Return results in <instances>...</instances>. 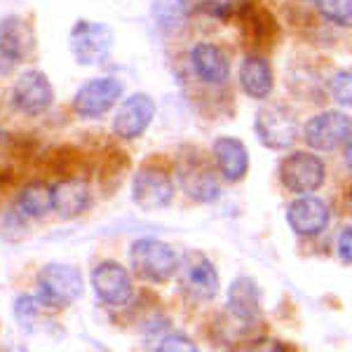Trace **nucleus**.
Returning a JSON list of instances; mask_svg holds the SVG:
<instances>
[{
  "instance_id": "f3484780",
  "label": "nucleus",
  "mask_w": 352,
  "mask_h": 352,
  "mask_svg": "<svg viewBox=\"0 0 352 352\" xmlns=\"http://www.w3.org/2000/svg\"><path fill=\"white\" fill-rule=\"evenodd\" d=\"M190 64L197 78L209 85H221L230 76V61L223 50L214 43H197L190 50Z\"/></svg>"
},
{
  "instance_id": "6e6552de",
  "label": "nucleus",
  "mask_w": 352,
  "mask_h": 352,
  "mask_svg": "<svg viewBox=\"0 0 352 352\" xmlns=\"http://www.w3.org/2000/svg\"><path fill=\"white\" fill-rule=\"evenodd\" d=\"M132 200L144 212H155V209L167 207L174 200L172 176L162 167H153V164L141 167L132 181Z\"/></svg>"
},
{
  "instance_id": "2eb2a0df",
  "label": "nucleus",
  "mask_w": 352,
  "mask_h": 352,
  "mask_svg": "<svg viewBox=\"0 0 352 352\" xmlns=\"http://www.w3.org/2000/svg\"><path fill=\"white\" fill-rule=\"evenodd\" d=\"M36 47V33L24 16H5L0 19V56L14 61L26 59Z\"/></svg>"
},
{
  "instance_id": "393cba45",
  "label": "nucleus",
  "mask_w": 352,
  "mask_h": 352,
  "mask_svg": "<svg viewBox=\"0 0 352 352\" xmlns=\"http://www.w3.org/2000/svg\"><path fill=\"white\" fill-rule=\"evenodd\" d=\"M155 352H200L186 333H169L160 340Z\"/></svg>"
},
{
  "instance_id": "dca6fc26",
  "label": "nucleus",
  "mask_w": 352,
  "mask_h": 352,
  "mask_svg": "<svg viewBox=\"0 0 352 352\" xmlns=\"http://www.w3.org/2000/svg\"><path fill=\"white\" fill-rule=\"evenodd\" d=\"M92 190L82 179H64L52 186V209L61 219H76L87 212Z\"/></svg>"
},
{
  "instance_id": "b1692460",
  "label": "nucleus",
  "mask_w": 352,
  "mask_h": 352,
  "mask_svg": "<svg viewBox=\"0 0 352 352\" xmlns=\"http://www.w3.org/2000/svg\"><path fill=\"white\" fill-rule=\"evenodd\" d=\"M331 92H333V96H336V101H340L343 106H350L352 109V73L350 71H340L333 76Z\"/></svg>"
},
{
  "instance_id": "c756f323",
  "label": "nucleus",
  "mask_w": 352,
  "mask_h": 352,
  "mask_svg": "<svg viewBox=\"0 0 352 352\" xmlns=\"http://www.w3.org/2000/svg\"><path fill=\"white\" fill-rule=\"evenodd\" d=\"M348 202H350V207H352V186H350V190H348Z\"/></svg>"
},
{
  "instance_id": "f8f14e48",
  "label": "nucleus",
  "mask_w": 352,
  "mask_h": 352,
  "mask_svg": "<svg viewBox=\"0 0 352 352\" xmlns=\"http://www.w3.org/2000/svg\"><path fill=\"white\" fill-rule=\"evenodd\" d=\"M92 287L99 300H104L106 305H113V308L129 303L134 296L132 277L118 261H101L96 265L92 270Z\"/></svg>"
},
{
  "instance_id": "423d86ee",
  "label": "nucleus",
  "mask_w": 352,
  "mask_h": 352,
  "mask_svg": "<svg viewBox=\"0 0 352 352\" xmlns=\"http://www.w3.org/2000/svg\"><path fill=\"white\" fill-rule=\"evenodd\" d=\"M124 92V85L118 78H94V80L85 82L73 96V109L80 118L96 120V118L106 116L113 106L120 101Z\"/></svg>"
},
{
  "instance_id": "f03ea898",
  "label": "nucleus",
  "mask_w": 352,
  "mask_h": 352,
  "mask_svg": "<svg viewBox=\"0 0 352 352\" xmlns=\"http://www.w3.org/2000/svg\"><path fill=\"white\" fill-rule=\"evenodd\" d=\"M82 294V275L76 265L47 263L38 272V300L50 308H66Z\"/></svg>"
},
{
  "instance_id": "5701e85b",
  "label": "nucleus",
  "mask_w": 352,
  "mask_h": 352,
  "mask_svg": "<svg viewBox=\"0 0 352 352\" xmlns=\"http://www.w3.org/2000/svg\"><path fill=\"white\" fill-rule=\"evenodd\" d=\"M195 5L204 14L217 16V19H228V16L237 10L240 0H195Z\"/></svg>"
},
{
  "instance_id": "412c9836",
  "label": "nucleus",
  "mask_w": 352,
  "mask_h": 352,
  "mask_svg": "<svg viewBox=\"0 0 352 352\" xmlns=\"http://www.w3.org/2000/svg\"><path fill=\"white\" fill-rule=\"evenodd\" d=\"M19 212L26 217L41 219L47 212H52V186L43 181H33L19 192Z\"/></svg>"
},
{
  "instance_id": "f257e3e1",
  "label": "nucleus",
  "mask_w": 352,
  "mask_h": 352,
  "mask_svg": "<svg viewBox=\"0 0 352 352\" xmlns=\"http://www.w3.org/2000/svg\"><path fill=\"white\" fill-rule=\"evenodd\" d=\"M129 265L141 280L162 285L179 272V254L167 242L141 237L129 247Z\"/></svg>"
},
{
  "instance_id": "20e7f679",
  "label": "nucleus",
  "mask_w": 352,
  "mask_h": 352,
  "mask_svg": "<svg viewBox=\"0 0 352 352\" xmlns=\"http://www.w3.org/2000/svg\"><path fill=\"white\" fill-rule=\"evenodd\" d=\"M254 129H256L258 141L265 148L272 151H285L296 141L298 124L294 113L282 104H268L256 113L254 120Z\"/></svg>"
},
{
  "instance_id": "0eeeda50",
  "label": "nucleus",
  "mask_w": 352,
  "mask_h": 352,
  "mask_svg": "<svg viewBox=\"0 0 352 352\" xmlns=\"http://www.w3.org/2000/svg\"><path fill=\"white\" fill-rule=\"evenodd\" d=\"M54 101V89L50 78L38 68H28L14 80L12 87V104L19 113H24L28 118L43 116L45 111L52 106Z\"/></svg>"
},
{
  "instance_id": "4be33fe9",
  "label": "nucleus",
  "mask_w": 352,
  "mask_h": 352,
  "mask_svg": "<svg viewBox=\"0 0 352 352\" xmlns=\"http://www.w3.org/2000/svg\"><path fill=\"white\" fill-rule=\"evenodd\" d=\"M320 14L338 26H352V0H315Z\"/></svg>"
},
{
  "instance_id": "c85d7f7f",
  "label": "nucleus",
  "mask_w": 352,
  "mask_h": 352,
  "mask_svg": "<svg viewBox=\"0 0 352 352\" xmlns=\"http://www.w3.org/2000/svg\"><path fill=\"white\" fill-rule=\"evenodd\" d=\"M345 164L352 169V141L348 144V148H345Z\"/></svg>"
},
{
  "instance_id": "7ed1b4c3",
  "label": "nucleus",
  "mask_w": 352,
  "mask_h": 352,
  "mask_svg": "<svg viewBox=\"0 0 352 352\" xmlns=\"http://www.w3.org/2000/svg\"><path fill=\"white\" fill-rule=\"evenodd\" d=\"M68 45H71V54L76 56L78 64L82 66L101 64L111 54L113 31L106 24H101V21L80 19L73 26Z\"/></svg>"
},
{
  "instance_id": "cd10ccee",
  "label": "nucleus",
  "mask_w": 352,
  "mask_h": 352,
  "mask_svg": "<svg viewBox=\"0 0 352 352\" xmlns=\"http://www.w3.org/2000/svg\"><path fill=\"white\" fill-rule=\"evenodd\" d=\"M338 256L345 263H352V228H345L338 237Z\"/></svg>"
},
{
  "instance_id": "a878e982",
  "label": "nucleus",
  "mask_w": 352,
  "mask_h": 352,
  "mask_svg": "<svg viewBox=\"0 0 352 352\" xmlns=\"http://www.w3.org/2000/svg\"><path fill=\"white\" fill-rule=\"evenodd\" d=\"M38 303H41V300H36L31 296H21L16 300L14 315H16V320H19V324H26V327L31 324V320L38 315Z\"/></svg>"
},
{
  "instance_id": "9b49d317",
  "label": "nucleus",
  "mask_w": 352,
  "mask_h": 352,
  "mask_svg": "<svg viewBox=\"0 0 352 352\" xmlns=\"http://www.w3.org/2000/svg\"><path fill=\"white\" fill-rule=\"evenodd\" d=\"M303 134H305V141H308L310 148L333 151L350 139L352 122L345 113L324 111V113H320V116L310 118V120L305 122Z\"/></svg>"
},
{
  "instance_id": "ddd939ff",
  "label": "nucleus",
  "mask_w": 352,
  "mask_h": 352,
  "mask_svg": "<svg viewBox=\"0 0 352 352\" xmlns=\"http://www.w3.org/2000/svg\"><path fill=\"white\" fill-rule=\"evenodd\" d=\"M179 181L188 197L197 202H214L221 195L219 179L214 169L200 155H186L179 160Z\"/></svg>"
},
{
  "instance_id": "9d476101",
  "label": "nucleus",
  "mask_w": 352,
  "mask_h": 352,
  "mask_svg": "<svg viewBox=\"0 0 352 352\" xmlns=\"http://www.w3.org/2000/svg\"><path fill=\"white\" fill-rule=\"evenodd\" d=\"M181 287L195 300H212L219 294V272L204 254H186L179 261Z\"/></svg>"
},
{
  "instance_id": "a211bd4d",
  "label": "nucleus",
  "mask_w": 352,
  "mask_h": 352,
  "mask_svg": "<svg viewBox=\"0 0 352 352\" xmlns=\"http://www.w3.org/2000/svg\"><path fill=\"white\" fill-rule=\"evenodd\" d=\"M214 162L226 181H242L249 172L247 146L235 136H219L214 141Z\"/></svg>"
},
{
  "instance_id": "39448f33",
  "label": "nucleus",
  "mask_w": 352,
  "mask_h": 352,
  "mask_svg": "<svg viewBox=\"0 0 352 352\" xmlns=\"http://www.w3.org/2000/svg\"><path fill=\"white\" fill-rule=\"evenodd\" d=\"M280 181L287 190L310 195L324 184V162L312 153L296 151L280 162Z\"/></svg>"
},
{
  "instance_id": "6ab92c4d",
  "label": "nucleus",
  "mask_w": 352,
  "mask_h": 352,
  "mask_svg": "<svg viewBox=\"0 0 352 352\" xmlns=\"http://www.w3.org/2000/svg\"><path fill=\"white\" fill-rule=\"evenodd\" d=\"M228 310L237 320L254 322L261 312V292L258 285L247 275H240L230 282L228 289Z\"/></svg>"
},
{
  "instance_id": "aec40b11",
  "label": "nucleus",
  "mask_w": 352,
  "mask_h": 352,
  "mask_svg": "<svg viewBox=\"0 0 352 352\" xmlns=\"http://www.w3.org/2000/svg\"><path fill=\"white\" fill-rule=\"evenodd\" d=\"M240 85L252 99H268L272 92V68L263 56H247L240 66Z\"/></svg>"
},
{
  "instance_id": "bb28decb",
  "label": "nucleus",
  "mask_w": 352,
  "mask_h": 352,
  "mask_svg": "<svg viewBox=\"0 0 352 352\" xmlns=\"http://www.w3.org/2000/svg\"><path fill=\"white\" fill-rule=\"evenodd\" d=\"M244 352H292V350L275 338H258V340H252V343L244 348Z\"/></svg>"
},
{
  "instance_id": "4468645a",
  "label": "nucleus",
  "mask_w": 352,
  "mask_h": 352,
  "mask_svg": "<svg viewBox=\"0 0 352 352\" xmlns=\"http://www.w3.org/2000/svg\"><path fill=\"white\" fill-rule=\"evenodd\" d=\"M287 223L300 237L320 235L329 223V209L320 197L300 195L287 207Z\"/></svg>"
},
{
  "instance_id": "1a4fd4ad",
  "label": "nucleus",
  "mask_w": 352,
  "mask_h": 352,
  "mask_svg": "<svg viewBox=\"0 0 352 352\" xmlns=\"http://www.w3.org/2000/svg\"><path fill=\"white\" fill-rule=\"evenodd\" d=\"M155 101L146 92H136L118 106V113L113 118V134L118 139H139L151 127L155 118Z\"/></svg>"
}]
</instances>
